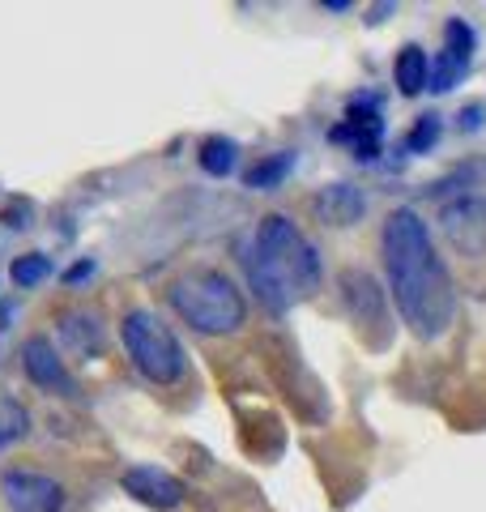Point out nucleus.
<instances>
[{
    "label": "nucleus",
    "mask_w": 486,
    "mask_h": 512,
    "mask_svg": "<svg viewBox=\"0 0 486 512\" xmlns=\"http://www.w3.org/2000/svg\"><path fill=\"white\" fill-rule=\"evenodd\" d=\"M384 269L388 286H393L397 312L405 316L418 338H440L452 325L457 312V295H452V278L440 261V252L431 248L427 222L414 210H393L384 218Z\"/></svg>",
    "instance_id": "1"
},
{
    "label": "nucleus",
    "mask_w": 486,
    "mask_h": 512,
    "mask_svg": "<svg viewBox=\"0 0 486 512\" xmlns=\"http://www.w3.org/2000/svg\"><path fill=\"white\" fill-rule=\"evenodd\" d=\"M120 487L133 495V500L150 504V508H162V512L184 504V483L171 470H162V466H133V470H124Z\"/></svg>",
    "instance_id": "7"
},
{
    "label": "nucleus",
    "mask_w": 486,
    "mask_h": 512,
    "mask_svg": "<svg viewBox=\"0 0 486 512\" xmlns=\"http://www.w3.org/2000/svg\"><path fill=\"white\" fill-rule=\"evenodd\" d=\"M342 286H346V303L359 325H380L384 320V308H380V291L371 274H359V269H346L342 274Z\"/></svg>",
    "instance_id": "10"
},
{
    "label": "nucleus",
    "mask_w": 486,
    "mask_h": 512,
    "mask_svg": "<svg viewBox=\"0 0 486 512\" xmlns=\"http://www.w3.org/2000/svg\"><path fill=\"white\" fill-rule=\"evenodd\" d=\"M26 427H30V414L13 397H0V448L18 444L26 436Z\"/></svg>",
    "instance_id": "15"
},
{
    "label": "nucleus",
    "mask_w": 486,
    "mask_h": 512,
    "mask_svg": "<svg viewBox=\"0 0 486 512\" xmlns=\"http://www.w3.org/2000/svg\"><path fill=\"white\" fill-rule=\"evenodd\" d=\"M290 163H295L290 154H273V158L256 163L248 175H243V184H248V188H273V184H282V180H286V171H290Z\"/></svg>",
    "instance_id": "16"
},
{
    "label": "nucleus",
    "mask_w": 486,
    "mask_h": 512,
    "mask_svg": "<svg viewBox=\"0 0 486 512\" xmlns=\"http://www.w3.org/2000/svg\"><path fill=\"white\" fill-rule=\"evenodd\" d=\"M22 367L26 376L39 384V389H52V393H77V380L69 376V367H64V359L56 355V346L47 338H26L22 346Z\"/></svg>",
    "instance_id": "8"
},
{
    "label": "nucleus",
    "mask_w": 486,
    "mask_h": 512,
    "mask_svg": "<svg viewBox=\"0 0 486 512\" xmlns=\"http://www.w3.org/2000/svg\"><path fill=\"white\" fill-rule=\"evenodd\" d=\"M64 338H69L77 350H103V320L94 312L64 316Z\"/></svg>",
    "instance_id": "13"
},
{
    "label": "nucleus",
    "mask_w": 486,
    "mask_h": 512,
    "mask_svg": "<svg viewBox=\"0 0 486 512\" xmlns=\"http://www.w3.org/2000/svg\"><path fill=\"white\" fill-rule=\"evenodd\" d=\"M47 274H52V261L43 252H30V256H18L13 261V282L18 286H39Z\"/></svg>",
    "instance_id": "17"
},
{
    "label": "nucleus",
    "mask_w": 486,
    "mask_h": 512,
    "mask_svg": "<svg viewBox=\"0 0 486 512\" xmlns=\"http://www.w3.org/2000/svg\"><path fill=\"white\" fill-rule=\"evenodd\" d=\"M320 210L329 214V222H337V227H350V222L363 214V197L350 184H337V188H329L320 197Z\"/></svg>",
    "instance_id": "12"
},
{
    "label": "nucleus",
    "mask_w": 486,
    "mask_h": 512,
    "mask_svg": "<svg viewBox=\"0 0 486 512\" xmlns=\"http://www.w3.org/2000/svg\"><path fill=\"white\" fill-rule=\"evenodd\" d=\"M248 278H252L256 299L269 312H286L320 286V256L295 222L282 214H269L252 239Z\"/></svg>",
    "instance_id": "2"
},
{
    "label": "nucleus",
    "mask_w": 486,
    "mask_h": 512,
    "mask_svg": "<svg viewBox=\"0 0 486 512\" xmlns=\"http://www.w3.org/2000/svg\"><path fill=\"white\" fill-rule=\"evenodd\" d=\"M235 154H239L235 141L209 137L205 146H201V167H205L209 175H231V171H235Z\"/></svg>",
    "instance_id": "14"
},
{
    "label": "nucleus",
    "mask_w": 486,
    "mask_h": 512,
    "mask_svg": "<svg viewBox=\"0 0 486 512\" xmlns=\"http://www.w3.org/2000/svg\"><path fill=\"white\" fill-rule=\"evenodd\" d=\"M0 495H5L9 512H60L64 487L52 474L39 470H5L0 474Z\"/></svg>",
    "instance_id": "5"
},
{
    "label": "nucleus",
    "mask_w": 486,
    "mask_h": 512,
    "mask_svg": "<svg viewBox=\"0 0 486 512\" xmlns=\"http://www.w3.org/2000/svg\"><path fill=\"white\" fill-rule=\"evenodd\" d=\"M469 56H474V30H469V22L465 18H452L448 26H444V52H440V60L431 64V90L435 94H444V90H452L465 77V69H469Z\"/></svg>",
    "instance_id": "6"
},
{
    "label": "nucleus",
    "mask_w": 486,
    "mask_h": 512,
    "mask_svg": "<svg viewBox=\"0 0 486 512\" xmlns=\"http://www.w3.org/2000/svg\"><path fill=\"white\" fill-rule=\"evenodd\" d=\"M329 137H333V141H350L359 158H376V154H380L384 124H380L376 111H363L359 103H354V107H350V116H346V124H337Z\"/></svg>",
    "instance_id": "9"
},
{
    "label": "nucleus",
    "mask_w": 486,
    "mask_h": 512,
    "mask_svg": "<svg viewBox=\"0 0 486 512\" xmlns=\"http://www.w3.org/2000/svg\"><path fill=\"white\" fill-rule=\"evenodd\" d=\"M171 308L180 312L184 325H192L197 333H235L248 316V303H243L239 286L222 274V269H192L180 282H171Z\"/></svg>",
    "instance_id": "3"
},
{
    "label": "nucleus",
    "mask_w": 486,
    "mask_h": 512,
    "mask_svg": "<svg viewBox=\"0 0 486 512\" xmlns=\"http://www.w3.org/2000/svg\"><path fill=\"white\" fill-rule=\"evenodd\" d=\"M90 274H94V265H90V261H81V265H73L64 278H69V282H81V278H90Z\"/></svg>",
    "instance_id": "19"
},
{
    "label": "nucleus",
    "mask_w": 486,
    "mask_h": 512,
    "mask_svg": "<svg viewBox=\"0 0 486 512\" xmlns=\"http://www.w3.org/2000/svg\"><path fill=\"white\" fill-rule=\"evenodd\" d=\"M435 141H440V120H435V116H418V124H414V133H410L405 146H410L414 154H423V150L435 146Z\"/></svg>",
    "instance_id": "18"
},
{
    "label": "nucleus",
    "mask_w": 486,
    "mask_h": 512,
    "mask_svg": "<svg viewBox=\"0 0 486 512\" xmlns=\"http://www.w3.org/2000/svg\"><path fill=\"white\" fill-rule=\"evenodd\" d=\"M393 77H397L401 94H410L414 99V94H423L427 82H431V56L418 43H405L397 52V60H393Z\"/></svg>",
    "instance_id": "11"
},
{
    "label": "nucleus",
    "mask_w": 486,
    "mask_h": 512,
    "mask_svg": "<svg viewBox=\"0 0 486 512\" xmlns=\"http://www.w3.org/2000/svg\"><path fill=\"white\" fill-rule=\"evenodd\" d=\"M120 338H124V350L128 359L137 363V372L154 384H175L184 380L188 372V359H184V346L180 338L162 325L154 312L145 308H133L124 320H120Z\"/></svg>",
    "instance_id": "4"
}]
</instances>
